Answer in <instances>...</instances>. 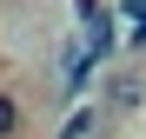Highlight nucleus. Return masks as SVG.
I'll use <instances>...</instances> for the list:
<instances>
[{
    "mask_svg": "<svg viewBox=\"0 0 146 139\" xmlns=\"http://www.w3.org/2000/svg\"><path fill=\"white\" fill-rule=\"evenodd\" d=\"M139 99H146V93H139V80H133V73H113V80H106V106H119V113H133Z\"/></svg>",
    "mask_w": 146,
    "mask_h": 139,
    "instance_id": "f257e3e1",
    "label": "nucleus"
},
{
    "mask_svg": "<svg viewBox=\"0 0 146 139\" xmlns=\"http://www.w3.org/2000/svg\"><path fill=\"white\" fill-rule=\"evenodd\" d=\"M93 126H100V113H73V119L60 126V139H93Z\"/></svg>",
    "mask_w": 146,
    "mask_h": 139,
    "instance_id": "7ed1b4c3",
    "label": "nucleus"
},
{
    "mask_svg": "<svg viewBox=\"0 0 146 139\" xmlns=\"http://www.w3.org/2000/svg\"><path fill=\"white\" fill-rule=\"evenodd\" d=\"M13 132H20V99L0 86V139H13Z\"/></svg>",
    "mask_w": 146,
    "mask_h": 139,
    "instance_id": "f03ea898",
    "label": "nucleus"
},
{
    "mask_svg": "<svg viewBox=\"0 0 146 139\" xmlns=\"http://www.w3.org/2000/svg\"><path fill=\"white\" fill-rule=\"evenodd\" d=\"M133 46H146V20H139V27H133Z\"/></svg>",
    "mask_w": 146,
    "mask_h": 139,
    "instance_id": "20e7f679",
    "label": "nucleus"
}]
</instances>
